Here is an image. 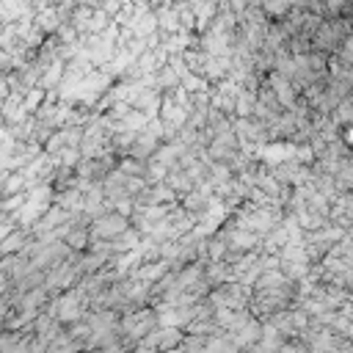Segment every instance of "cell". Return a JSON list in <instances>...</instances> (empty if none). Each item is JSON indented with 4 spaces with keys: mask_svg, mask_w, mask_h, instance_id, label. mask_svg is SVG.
<instances>
[{
    "mask_svg": "<svg viewBox=\"0 0 353 353\" xmlns=\"http://www.w3.org/2000/svg\"><path fill=\"white\" fill-rule=\"evenodd\" d=\"M124 229V218H119V215H110V218H102V221H97V234H116V232H121Z\"/></svg>",
    "mask_w": 353,
    "mask_h": 353,
    "instance_id": "obj_1",
    "label": "cell"
},
{
    "mask_svg": "<svg viewBox=\"0 0 353 353\" xmlns=\"http://www.w3.org/2000/svg\"><path fill=\"white\" fill-rule=\"evenodd\" d=\"M19 245H22V234H11V237H6L0 243V254H14Z\"/></svg>",
    "mask_w": 353,
    "mask_h": 353,
    "instance_id": "obj_2",
    "label": "cell"
}]
</instances>
